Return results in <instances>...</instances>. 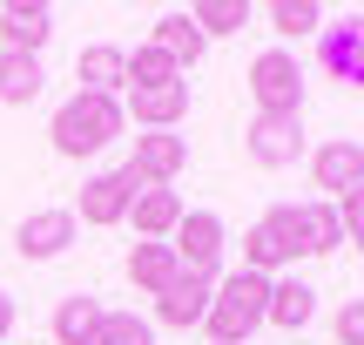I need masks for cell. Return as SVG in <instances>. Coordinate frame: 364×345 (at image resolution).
<instances>
[{
    "mask_svg": "<svg viewBox=\"0 0 364 345\" xmlns=\"http://www.w3.org/2000/svg\"><path fill=\"white\" fill-rule=\"evenodd\" d=\"M75 81H81L88 95H115V88H129V54L108 48V41H95V48L75 54Z\"/></svg>",
    "mask_w": 364,
    "mask_h": 345,
    "instance_id": "9a60e30c",
    "label": "cell"
},
{
    "mask_svg": "<svg viewBox=\"0 0 364 345\" xmlns=\"http://www.w3.org/2000/svg\"><path fill=\"white\" fill-rule=\"evenodd\" d=\"M358 149H364V143H358Z\"/></svg>",
    "mask_w": 364,
    "mask_h": 345,
    "instance_id": "f546056e",
    "label": "cell"
},
{
    "mask_svg": "<svg viewBox=\"0 0 364 345\" xmlns=\"http://www.w3.org/2000/svg\"><path fill=\"white\" fill-rule=\"evenodd\" d=\"M263 311H270V278H257V271H230V278H216V292H209L203 332H209V345H243L263 325Z\"/></svg>",
    "mask_w": 364,
    "mask_h": 345,
    "instance_id": "7a4b0ae2",
    "label": "cell"
},
{
    "mask_svg": "<svg viewBox=\"0 0 364 345\" xmlns=\"http://www.w3.org/2000/svg\"><path fill=\"white\" fill-rule=\"evenodd\" d=\"M189 21H196V34H203V41L236 34V27L250 21V0H196V7H189Z\"/></svg>",
    "mask_w": 364,
    "mask_h": 345,
    "instance_id": "603a6c76",
    "label": "cell"
},
{
    "mask_svg": "<svg viewBox=\"0 0 364 345\" xmlns=\"http://www.w3.org/2000/svg\"><path fill=\"white\" fill-rule=\"evenodd\" d=\"M176 278H182V264H176L169 244H135V251H129V284H135L142 298H162Z\"/></svg>",
    "mask_w": 364,
    "mask_h": 345,
    "instance_id": "ac0fdd59",
    "label": "cell"
},
{
    "mask_svg": "<svg viewBox=\"0 0 364 345\" xmlns=\"http://www.w3.org/2000/svg\"><path fill=\"white\" fill-rule=\"evenodd\" d=\"M338 224H344V244H358V257H364V183L351 197H338Z\"/></svg>",
    "mask_w": 364,
    "mask_h": 345,
    "instance_id": "4316f807",
    "label": "cell"
},
{
    "mask_svg": "<svg viewBox=\"0 0 364 345\" xmlns=\"http://www.w3.org/2000/svg\"><path fill=\"white\" fill-rule=\"evenodd\" d=\"M129 217H135V237H142V244H169L176 224H182V197H176V190H135Z\"/></svg>",
    "mask_w": 364,
    "mask_h": 345,
    "instance_id": "5bb4252c",
    "label": "cell"
},
{
    "mask_svg": "<svg viewBox=\"0 0 364 345\" xmlns=\"http://www.w3.org/2000/svg\"><path fill=\"white\" fill-rule=\"evenodd\" d=\"M149 48H162V54L182 68V75H189V68L203 61V48H209V41L196 34V21H189V14H162V21H156V34H149Z\"/></svg>",
    "mask_w": 364,
    "mask_h": 345,
    "instance_id": "d6986e66",
    "label": "cell"
},
{
    "mask_svg": "<svg viewBox=\"0 0 364 345\" xmlns=\"http://www.w3.org/2000/svg\"><path fill=\"white\" fill-rule=\"evenodd\" d=\"M243 156L257 170H290L304 156V115H257L243 129Z\"/></svg>",
    "mask_w": 364,
    "mask_h": 345,
    "instance_id": "52a82bcc",
    "label": "cell"
},
{
    "mask_svg": "<svg viewBox=\"0 0 364 345\" xmlns=\"http://www.w3.org/2000/svg\"><path fill=\"white\" fill-rule=\"evenodd\" d=\"M162 81H182V68L162 48H149V41H142V48L129 54V88H162Z\"/></svg>",
    "mask_w": 364,
    "mask_h": 345,
    "instance_id": "d4e9b609",
    "label": "cell"
},
{
    "mask_svg": "<svg viewBox=\"0 0 364 345\" xmlns=\"http://www.w3.org/2000/svg\"><path fill=\"white\" fill-rule=\"evenodd\" d=\"M317 61H324L331 81H351V88H364V41H358V21L324 27V34H317Z\"/></svg>",
    "mask_w": 364,
    "mask_h": 345,
    "instance_id": "4fadbf2b",
    "label": "cell"
},
{
    "mask_svg": "<svg viewBox=\"0 0 364 345\" xmlns=\"http://www.w3.org/2000/svg\"><path fill=\"white\" fill-rule=\"evenodd\" d=\"M270 27H277L284 41L324 34V7H317V0H270Z\"/></svg>",
    "mask_w": 364,
    "mask_h": 345,
    "instance_id": "cb8c5ba5",
    "label": "cell"
},
{
    "mask_svg": "<svg viewBox=\"0 0 364 345\" xmlns=\"http://www.w3.org/2000/svg\"><path fill=\"white\" fill-rule=\"evenodd\" d=\"M122 115L142 122V129H176V122L189 115V75H182V81H162V88H129Z\"/></svg>",
    "mask_w": 364,
    "mask_h": 345,
    "instance_id": "8fae6325",
    "label": "cell"
},
{
    "mask_svg": "<svg viewBox=\"0 0 364 345\" xmlns=\"http://www.w3.org/2000/svg\"><path fill=\"white\" fill-rule=\"evenodd\" d=\"M331 332H338V345H364V298H351V305L331 319Z\"/></svg>",
    "mask_w": 364,
    "mask_h": 345,
    "instance_id": "83f0119b",
    "label": "cell"
},
{
    "mask_svg": "<svg viewBox=\"0 0 364 345\" xmlns=\"http://www.w3.org/2000/svg\"><path fill=\"white\" fill-rule=\"evenodd\" d=\"M182 170H189V143H182L176 129H142V135H135L129 176H135L142 190H169Z\"/></svg>",
    "mask_w": 364,
    "mask_h": 345,
    "instance_id": "8992f818",
    "label": "cell"
},
{
    "mask_svg": "<svg viewBox=\"0 0 364 345\" xmlns=\"http://www.w3.org/2000/svg\"><path fill=\"white\" fill-rule=\"evenodd\" d=\"M250 102L257 115H304V68L290 48H263L250 61Z\"/></svg>",
    "mask_w": 364,
    "mask_h": 345,
    "instance_id": "277c9868",
    "label": "cell"
},
{
    "mask_svg": "<svg viewBox=\"0 0 364 345\" xmlns=\"http://www.w3.org/2000/svg\"><path fill=\"white\" fill-rule=\"evenodd\" d=\"M68 244H75V210H27L21 230H14V251L27 264H54Z\"/></svg>",
    "mask_w": 364,
    "mask_h": 345,
    "instance_id": "9c48e42d",
    "label": "cell"
},
{
    "mask_svg": "<svg viewBox=\"0 0 364 345\" xmlns=\"http://www.w3.org/2000/svg\"><path fill=\"white\" fill-rule=\"evenodd\" d=\"M317 311V292L304 278H270V311H263V325H277V332H304Z\"/></svg>",
    "mask_w": 364,
    "mask_h": 345,
    "instance_id": "e0dca14e",
    "label": "cell"
},
{
    "mask_svg": "<svg viewBox=\"0 0 364 345\" xmlns=\"http://www.w3.org/2000/svg\"><path fill=\"white\" fill-rule=\"evenodd\" d=\"M223 244H230V230H223L216 210H182L169 251H176V264L189 271V278H209V284H216L223 278Z\"/></svg>",
    "mask_w": 364,
    "mask_h": 345,
    "instance_id": "5b68a950",
    "label": "cell"
},
{
    "mask_svg": "<svg viewBox=\"0 0 364 345\" xmlns=\"http://www.w3.org/2000/svg\"><path fill=\"white\" fill-rule=\"evenodd\" d=\"M54 34V14L41 7V0H14V7H0V48L14 54H41Z\"/></svg>",
    "mask_w": 364,
    "mask_h": 345,
    "instance_id": "7c38bea8",
    "label": "cell"
},
{
    "mask_svg": "<svg viewBox=\"0 0 364 345\" xmlns=\"http://www.w3.org/2000/svg\"><path fill=\"white\" fill-rule=\"evenodd\" d=\"M297 257H304L297 203H277V210H263L257 224H250V237H243V271H257V278H277V271L297 264Z\"/></svg>",
    "mask_w": 364,
    "mask_h": 345,
    "instance_id": "3957f363",
    "label": "cell"
},
{
    "mask_svg": "<svg viewBox=\"0 0 364 345\" xmlns=\"http://www.w3.org/2000/svg\"><path fill=\"white\" fill-rule=\"evenodd\" d=\"M88 345H156V332H149V319H135V311H102V325H95Z\"/></svg>",
    "mask_w": 364,
    "mask_h": 345,
    "instance_id": "484cf974",
    "label": "cell"
},
{
    "mask_svg": "<svg viewBox=\"0 0 364 345\" xmlns=\"http://www.w3.org/2000/svg\"><path fill=\"white\" fill-rule=\"evenodd\" d=\"M311 183L324 190V203H338V197H351V190L364 183V149L344 135V143H324V149H311Z\"/></svg>",
    "mask_w": 364,
    "mask_h": 345,
    "instance_id": "30bf717a",
    "label": "cell"
},
{
    "mask_svg": "<svg viewBox=\"0 0 364 345\" xmlns=\"http://www.w3.org/2000/svg\"><path fill=\"white\" fill-rule=\"evenodd\" d=\"M209 292H216L209 278H189V271H182V278L169 284V292L156 298V319H162V325H176V332H189V325H203V311H209Z\"/></svg>",
    "mask_w": 364,
    "mask_h": 345,
    "instance_id": "2e32d148",
    "label": "cell"
},
{
    "mask_svg": "<svg viewBox=\"0 0 364 345\" xmlns=\"http://www.w3.org/2000/svg\"><path fill=\"white\" fill-rule=\"evenodd\" d=\"M41 54H14V48H0V102L7 108H27L41 95Z\"/></svg>",
    "mask_w": 364,
    "mask_h": 345,
    "instance_id": "7402d4cb",
    "label": "cell"
},
{
    "mask_svg": "<svg viewBox=\"0 0 364 345\" xmlns=\"http://www.w3.org/2000/svg\"><path fill=\"white\" fill-rule=\"evenodd\" d=\"M122 129H129V115H122V95H88V88H75L61 108H54L48 143H54V156L81 163V156H102V149L115 143Z\"/></svg>",
    "mask_w": 364,
    "mask_h": 345,
    "instance_id": "6da1fadb",
    "label": "cell"
},
{
    "mask_svg": "<svg viewBox=\"0 0 364 345\" xmlns=\"http://www.w3.org/2000/svg\"><path fill=\"white\" fill-rule=\"evenodd\" d=\"M297 224H304V257H331L344 251V224H338V203H297Z\"/></svg>",
    "mask_w": 364,
    "mask_h": 345,
    "instance_id": "44dd1931",
    "label": "cell"
},
{
    "mask_svg": "<svg viewBox=\"0 0 364 345\" xmlns=\"http://www.w3.org/2000/svg\"><path fill=\"white\" fill-rule=\"evenodd\" d=\"M102 298L95 292H75V298H61L54 305V345H88L95 339V325H102Z\"/></svg>",
    "mask_w": 364,
    "mask_h": 345,
    "instance_id": "ffe728a7",
    "label": "cell"
},
{
    "mask_svg": "<svg viewBox=\"0 0 364 345\" xmlns=\"http://www.w3.org/2000/svg\"><path fill=\"white\" fill-rule=\"evenodd\" d=\"M7 332H14V298L0 292V345H7Z\"/></svg>",
    "mask_w": 364,
    "mask_h": 345,
    "instance_id": "f1b7e54d",
    "label": "cell"
},
{
    "mask_svg": "<svg viewBox=\"0 0 364 345\" xmlns=\"http://www.w3.org/2000/svg\"><path fill=\"white\" fill-rule=\"evenodd\" d=\"M135 190H142V183L129 176V163H122V170L88 176V183H81V224H88V230H115V224H129Z\"/></svg>",
    "mask_w": 364,
    "mask_h": 345,
    "instance_id": "ba28073f",
    "label": "cell"
}]
</instances>
